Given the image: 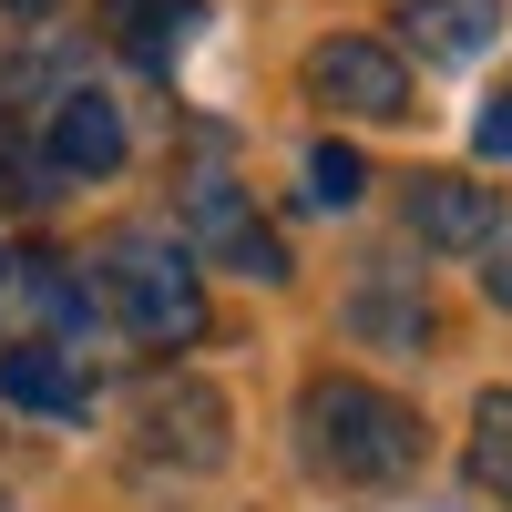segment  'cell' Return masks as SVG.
<instances>
[{
    "instance_id": "9",
    "label": "cell",
    "mask_w": 512,
    "mask_h": 512,
    "mask_svg": "<svg viewBox=\"0 0 512 512\" xmlns=\"http://www.w3.org/2000/svg\"><path fill=\"white\" fill-rule=\"evenodd\" d=\"M103 21L144 72H175L195 52V31H205V0H103Z\"/></svg>"
},
{
    "instance_id": "5",
    "label": "cell",
    "mask_w": 512,
    "mask_h": 512,
    "mask_svg": "<svg viewBox=\"0 0 512 512\" xmlns=\"http://www.w3.org/2000/svg\"><path fill=\"white\" fill-rule=\"evenodd\" d=\"M144 461L216 472V461H226V400L205 390V379H154V390H144Z\"/></svg>"
},
{
    "instance_id": "10",
    "label": "cell",
    "mask_w": 512,
    "mask_h": 512,
    "mask_svg": "<svg viewBox=\"0 0 512 512\" xmlns=\"http://www.w3.org/2000/svg\"><path fill=\"white\" fill-rule=\"evenodd\" d=\"M0 390H11L21 410H41V420H82V410H93V379H82L62 349H41V338L0 349Z\"/></svg>"
},
{
    "instance_id": "4",
    "label": "cell",
    "mask_w": 512,
    "mask_h": 512,
    "mask_svg": "<svg viewBox=\"0 0 512 512\" xmlns=\"http://www.w3.org/2000/svg\"><path fill=\"white\" fill-rule=\"evenodd\" d=\"M308 93L328 113H349V123H400L410 113V62L390 41H369V31H338V41L308 52Z\"/></svg>"
},
{
    "instance_id": "12",
    "label": "cell",
    "mask_w": 512,
    "mask_h": 512,
    "mask_svg": "<svg viewBox=\"0 0 512 512\" xmlns=\"http://www.w3.org/2000/svg\"><path fill=\"white\" fill-rule=\"evenodd\" d=\"M21 287H31V308L52 318V328H82V318H93V277H72L62 256H21Z\"/></svg>"
},
{
    "instance_id": "16",
    "label": "cell",
    "mask_w": 512,
    "mask_h": 512,
    "mask_svg": "<svg viewBox=\"0 0 512 512\" xmlns=\"http://www.w3.org/2000/svg\"><path fill=\"white\" fill-rule=\"evenodd\" d=\"M11 11H21V21H41V11H52V0H11Z\"/></svg>"
},
{
    "instance_id": "11",
    "label": "cell",
    "mask_w": 512,
    "mask_h": 512,
    "mask_svg": "<svg viewBox=\"0 0 512 512\" xmlns=\"http://www.w3.org/2000/svg\"><path fill=\"white\" fill-rule=\"evenodd\" d=\"M472 492L512 512V390H492L472 410Z\"/></svg>"
},
{
    "instance_id": "3",
    "label": "cell",
    "mask_w": 512,
    "mask_h": 512,
    "mask_svg": "<svg viewBox=\"0 0 512 512\" xmlns=\"http://www.w3.org/2000/svg\"><path fill=\"white\" fill-rule=\"evenodd\" d=\"M185 256L236 267V277H256V287H287V236L256 216L226 175H195V185H185Z\"/></svg>"
},
{
    "instance_id": "1",
    "label": "cell",
    "mask_w": 512,
    "mask_h": 512,
    "mask_svg": "<svg viewBox=\"0 0 512 512\" xmlns=\"http://www.w3.org/2000/svg\"><path fill=\"white\" fill-rule=\"evenodd\" d=\"M297 451H308V472L338 482V492H390V482L420 472V410L328 369V379L297 390Z\"/></svg>"
},
{
    "instance_id": "7",
    "label": "cell",
    "mask_w": 512,
    "mask_h": 512,
    "mask_svg": "<svg viewBox=\"0 0 512 512\" xmlns=\"http://www.w3.org/2000/svg\"><path fill=\"white\" fill-rule=\"evenodd\" d=\"M123 164V113L93 93V82H72V93L52 103V175H113Z\"/></svg>"
},
{
    "instance_id": "8",
    "label": "cell",
    "mask_w": 512,
    "mask_h": 512,
    "mask_svg": "<svg viewBox=\"0 0 512 512\" xmlns=\"http://www.w3.org/2000/svg\"><path fill=\"white\" fill-rule=\"evenodd\" d=\"M400 31H410L420 62H482L502 41V0H410Z\"/></svg>"
},
{
    "instance_id": "14",
    "label": "cell",
    "mask_w": 512,
    "mask_h": 512,
    "mask_svg": "<svg viewBox=\"0 0 512 512\" xmlns=\"http://www.w3.org/2000/svg\"><path fill=\"white\" fill-rule=\"evenodd\" d=\"M472 144H482L492 164H512V82H502V93H492V113L472 123Z\"/></svg>"
},
{
    "instance_id": "13",
    "label": "cell",
    "mask_w": 512,
    "mask_h": 512,
    "mask_svg": "<svg viewBox=\"0 0 512 512\" xmlns=\"http://www.w3.org/2000/svg\"><path fill=\"white\" fill-rule=\"evenodd\" d=\"M308 195H318V205H359V195H369L359 144H318V154H308Z\"/></svg>"
},
{
    "instance_id": "15",
    "label": "cell",
    "mask_w": 512,
    "mask_h": 512,
    "mask_svg": "<svg viewBox=\"0 0 512 512\" xmlns=\"http://www.w3.org/2000/svg\"><path fill=\"white\" fill-rule=\"evenodd\" d=\"M482 256H492V267H482V287H492V308H512V226H492V246H482Z\"/></svg>"
},
{
    "instance_id": "6",
    "label": "cell",
    "mask_w": 512,
    "mask_h": 512,
    "mask_svg": "<svg viewBox=\"0 0 512 512\" xmlns=\"http://www.w3.org/2000/svg\"><path fill=\"white\" fill-rule=\"evenodd\" d=\"M400 216H410L420 246L482 256L492 226H502V205H492V185H472V175H410V185H400Z\"/></svg>"
},
{
    "instance_id": "2",
    "label": "cell",
    "mask_w": 512,
    "mask_h": 512,
    "mask_svg": "<svg viewBox=\"0 0 512 512\" xmlns=\"http://www.w3.org/2000/svg\"><path fill=\"white\" fill-rule=\"evenodd\" d=\"M93 308H113L144 349H195L205 338V287H195V256L154 226H123L93 256Z\"/></svg>"
}]
</instances>
